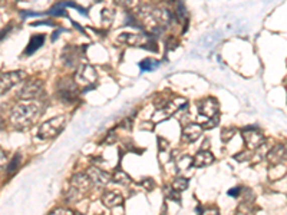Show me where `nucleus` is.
I'll use <instances>...</instances> for the list:
<instances>
[{
	"label": "nucleus",
	"instance_id": "1",
	"mask_svg": "<svg viewBox=\"0 0 287 215\" xmlns=\"http://www.w3.org/2000/svg\"><path fill=\"white\" fill-rule=\"evenodd\" d=\"M40 114H42L40 108L36 103L23 102V103H18L12 109L10 121H12L13 127L18 128L20 131H25V129H29L36 124Z\"/></svg>",
	"mask_w": 287,
	"mask_h": 215
},
{
	"label": "nucleus",
	"instance_id": "2",
	"mask_svg": "<svg viewBox=\"0 0 287 215\" xmlns=\"http://www.w3.org/2000/svg\"><path fill=\"white\" fill-rule=\"evenodd\" d=\"M188 108V100L181 96H175V98L167 99L158 109L154 112L152 115V122L154 124H159L164 122L165 119H169L171 117H174L179 111H184Z\"/></svg>",
	"mask_w": 287,
	"mask_h": 215
},
{
	"label": "nucleus",
	"instance_id": "3",
	"mask_svg": "<svg viewBox=\"0 0 287 215\" xmlns=\"http://www.w3.org/2000/svg\"><path fill=\"white\" fill-rule=\"evenodd\" d=\"M66 125V118L65 117H56L52 118L49 121L43 122L39 127V131H38V138L39 139H52V138L58 137L62 129Z\"/></svg>",
	"mask_w": 287,
	"mask_h": 215
},
{
	"label": "nucleus",
	"instance_id": "4",
	"mask_svg": "<svg viewBox=\"0 0 287 215\" xmlns=\"http://www.w3.org/2000/svg\"><path fill=\"white\" fill-rule=\"evenodd\" d=\"M119 43L129 45L134 48H144V49L157 50V45L152 38H149L148 35H132V33H122L118 36Z\"/></svg>",
	"mask_w": 287,
	"mask_h": 215
},
{
	"label": "nucleus",
	"instance_id": "5",
	"mask_svg": "<svg viewBox=\"0 0 287 215\" xmlns=\"http://www.w3.org/2000/svg\"><path fill=\"white\" fill-rule=\"evenodd\" d=\"M78 93H79V89H78V83L75 82V79H60L58 83V96L60 98V100L73 102L78 98Z\"/></svg>",
	"mask_w": 287,
	"mask_h": 215
},
{
	"label": "nucleus",
	"instance_id": "6",
	"mask_svg": "<svg viewBox=\"0 0 287 215\" xmlns=\"http://www.w3.org/2000/svg\"><path fill=\"white\" fill-rule=\"evenodd\" d=\"M43 92H45L43 82L39 79H30L29 82H26L23 85V88L20 89L16 96L19 99H23V100H29V99L40 98L43 95Z\"/></svg>",
	"mask_w": 287,
	"mask_h": 215
},
{
	"label": "nucleus",
	"instance_id": "7",
	"mask_svg": "<svg viewBox=\"0 0 287 215\" xmlns=\"http://www.w3.org/2000/svg\"><path fill=\"white\" fill-rule=\"evenodd\" d=\"M73 79L80 86H88L89 89H92L95 86V82L98 79V75H97L95 68L86 63V65H80L78 70H76V75H75Z\"/></svg>",
	"mask_w": 287,
	"mask_h": 215
},
{
	"label": "nucleus",
	"instance_id": "8",
	"mask_svg": "<svg viewBox=\"0 0 287 215\" xmlns=\"http://www.w3.org/2000/svg\"><path fill=\"white\" fill-rule=\"evenodd\" d=\"M25 78H26V73L23 70H13V72L0 75V95L9 92L10 89L20 83Z\"/></svg>",
	"mask_w": 287,
	"mask_h": 215
},
{
	"label": "nucleus",
	"instance_id": "9",
	"mask_svg": "<svg viewBox=\"0 0 287 215\" xmlns=\"http://www.w3.org/2000/svg\"><path fill=\"white\" fill-rule=\"evenodd\" d=\"M241 137H243L246 145H247V148H250V149H256V148L263 147V145H264V141H266L264 135H263L256 127L244 128V129L241 131Z\"/></svg>",
	"mask_w": 287,
	"mask_h": 215
},
{
	"label": "nucleus",
	"instance_id": "10",
	"mask_svg": "<svg viewBox=\"0 0 287 215\" xmlns=\"http://www.w3.org/2000/svg\"><path fill=\"white\" fill-rule=\"evenodd\" d=\"M197 106H198V114H200V117H204V118H207V119L218 117V109H220V105H218V100L216 98L201 99V100H198Z\"/></svg>",
	"mask_w": 287,
	"mask_h": 215
},
{
	"label": "nucleus",
	"instance_id": "11",
	"mask_svg": "<svg viewBox=\"0 0 287 215\" xmlns=\"http://www.w3.org/2000/svg\"><path fill=\"white\" fill-rule=\"evenodd\" d=\"M86 174L89 176L90 182L95 184V185L105 186L108 185L109 181H111L109 174H107L105 171H102V169L98 168V166H92V168H89V169L86 171Z\"/></svg>",
	"mask_w": 287,
	"mask_h": 215
},
{
	"label": "nucleus",
	"instance_id": "12",
	"mask_svg": "<svg viewBox=\"0 0 287 215\" xmlns=\"http://www.w3.org/2000/svg\"><path fill=\"white\" fill-rule=\"evenodd\" d=\"M203 134V127L198 125V124H188L187 127L182 129V141L191 144V142H196L198 138L201 137Z\"/></svg>",
	"mask_w": 287,
	"mask_h": 215
},
{
	"label": "nucleus",
	"instance_id": "13",
	"mask_svg": "<svg viewBox=\"0 0 287 215\" xmlns=\"http://www.w3.org/2000/svg\"><path fill=\"white\" fill-rule=\"evenodd\" d=\"M268 162L271 165H280L281 162H286V147L283 144H278L268 152Z\"/></svg>",
	"mask_w": 287,
	"mask_h": 215
},
{
	"label": "nucleus",
	"instance_id": "14",
	"mask_svg": "<svg viewBox=\"0 0 287 215\" xmlns=\"http://www.w3.org/2000/svg\"><path fill=\"white\" fill-rule=\"evenodd\" d=\"M102 202L104 205L109 208V209H114L117 206L122 205L124 202V196L121 195L117 191H107L104 195H102Z\"/></svg>",
	"mask_w": 287,
	"mask_h": 215
},
{
	"label": "nucleus",
	"instance_id": "15",
	"mask_svg": "<svg viewBox=\"0 0 287 215\" xmlns=\"http://www.w3.org/2000/svg\"><path fill=\"white\" fill-rule=\"evenodd\" d=\"M70 184H72V186H73V188H76L78 191H80V192H85V191H86V189H89L90 185H92L89 176H88V174H86V172H80V174H76V175L70 179Z\"/></svg>",
	"mask_w": 287,
	"mask_h": 215
},
{
	"label": "nucleus",
	"instance_id": "16",
	"mask_svg": "<svg viewBox=\"0 0 287 215\" xmlns=\"http://www.w3.org/2000/svg\"><path fill=\"white\" fill-rule=\"evenodd\" d=\"M213 162H214V155L210 151H200L197 155L193 158V165L196 168L210 166Z\"/></svg>",
	"mask_w": 287,
	"mask_h": 215
},
{
	"label": "nucleus",
	"instance_id": "17",
	"mask_svg": "<svg viewBox=\"0 0 287 215\" xmlns=\"http://www.w3.org/2000/svg\"><path fill=\"white\" fill-rule=\"evenodd\" d=\"M43 43H45V35H35V36H32L28 48L25 49V55H26V56L33 55L36 50L40 49V48L43 46Z\"/></svg>",
	"mask_w": 287,
	"mask_h": 215
},
{
	"label": "nucleus",
	"instance_id": "18",
	"mask_svg": "<svg viewBox=\"0 0 287 215\" xmlns=\"http://www.w3.org/2000/svg\"><path fill=\"white\" fill-rule=\"evenodd\" d=\"M73 49L75 48H72V46H68L66 49L63 50V55H62V59H63V62H65V65L66 66H75V63L78 62V56L76 55H72L73 53Z\"/></svg>",
	"mask_w": 287,
	"mask_h": 215
},
{
	"label": "nucleus",
	"instance_id": "19",
	"mask_svg": "<svg viewBox=\"0 0 287 215\" xmlns=\"http://www.w3.org/2000/svg\"><path fill=\"white\" fill-rule=\"evenodd\" d=\"M115 184H118V185H129L131 184V178L127 172H124V171H117L114 176L111 178Z\"/></svg>",
	"mask_w": 287,
	"mask_h": 215
},
{
	"label": "nucleus",
	"instance_id": "20",
	"mask_svg": "<svg viewBox=\"0 0 287 215\" xmlns=\"http://www.w3.org/2000/svg\"><path fill=\"white\" fill-rule=\"evenodd\" d=\"M139 68H141V70H144V72H152V70L159 68V62L155 60V59H144L139 63Z\"/></svg>",
	"mask_w": 287,
	"mask_h": 215
},
{
	"label": "nucleus",
	"instance_id": "21",
	"mask_svg": "<svg viewBox=\"0 0 287 215\" xmlns=\"http://www.w3.org/2000/svg\"><path fill=\"white\" fill-rule=\"evenodd\" d=\"M172 188L178 192H182L188 188V179L184 178V176H177L172 182Z\"/></svg>",
	"mask_w": 287,
	"mask_h": 215
},
{
	"label": "nucleus",
	"instance_id": "22",
	"mask_svg": "<svg viewBox=\"0 0 287 215\" xmlns=\"http://www.w3.org/2000/svg\"><path fill=\"white\" fill-rule=\"evenodd\" d=\"M114 10L112 9H104L102 10V22H104V26L109 28L114 22Z\"/></svg>",
	"mask_w": 287,
	"mask_h": 215
},
{
	"label": "nucleus",
	"instance_id": "23",
	"mask_svg": "<svg viewBox=\"0 0 287 215\" xmlns=\"http://www.w3.org/2000/svg\"><path fill=\"white\" fill-rule=\"evenodd\" d=\"M20 162H22V155H20V154H16L15 157L12 158V161H10L9 165H8V172H9V174H13V172L19 168Z\"/></svg>",
	"mask_w": 287,
	"mask_h": 215
},
{
	"label": "nucleus",
	"instance_id": "24",
	"mask_svg": "<svg viewBox=\"0 0 287 215\" xmlns=\"http://www.w3.org/2000/svg\"><path fill=\"white\" fill-rule=\"evenodd\" d=\"M117 5H121L125 9H137L139 6V0H115Z\"/></svg>",
	"mask_w": 287,
	"mask_h": 215
},
{
	"label": "nucleus",
	"instance_id": "25",
	"mask_svg": "<svg viewBox=\"0 0 287 215\" xmlns=\"http://www.w3.org/2000/svg\"><path fill=\"white\" fill-rule=\"evenodd\" d=\"M191 165H193V158L187 157V155L181 157L178 161H177V168H179L181 171L187 169V168H189Z\"/></svg>",
	"mask_w": 287,
	"mask_h": 215
},
{
	"label": "nucleus",
	"instance_id": "26",
	"mask_svg": "<svg viewBox=\"0 0 287 215\" xmlns=\"http://www.w3.org/2000/svg\"><path fill=\"white\" fill-rule=\"evenodd\" d=\"M234 135H236V129L234 128H226V129L221 131V139L224 142H228Z\"/></svg>",
	"mask_w": 287,
	"mask_h": 215
},
{
	"label": "nucleus",
	"instance_id": "27",
	"mask_svg": "<svg viewBox=\"0 0 287 215\" xmlns=\"http://www.w3.org/2000/svg\"><path fill=\"white\" fill-rule=\"evenodd\" d=\"M141 184H142V186H144V188H145L147 191H151V189H152V188L155 186V184H154V181H152L151 178H145V179H144V181H142Z\"/></svg>",
	"mask_w": 287,
	"mask_h": 215
},
{
	"label": "nucleus",
	"instance_id": "28",
	"mask_svg": "<svg viewBox=\"0 0 287 215\" xmlns=\"http://www.w3.org/2000/svg\"><path fill=\"white\" fill-rule=\"evenodd\" d=\"M50 214H73V211L69 208H56V209L50 211Z\"/></svg>",
	"mask_w": 287,
	"mask_h": 215
},
{
	"label": "nucleus",
	"instance_id": "29",
	"mask_svg": "<svg viewBox=\"0 0 287 215\" xmlns=\"http://www.w3.org/2000/svg\"><path fill=\"white\" fill-rule=\"evenodd\" d=\"M158 142H159V149L161 151H167L168 149V141H165L164 138H158Z\"/></svg>",
	"mask_w": 287,
	"mask_h": 215
},
{
	"label": "nucleus",
	"instance_id": "30",
	"mask_svg": "<svg viewBox=\"0 0 287 215\" xmlns=\"http://www.w3.org/2000/svg\"><path fill=\"white\" fill-rule=\"evenodd\" d=\"M10 29H12V25H9L8 28H5V29L0 32V42L5 39V36H8V35H9Z\"/></svg>",
	"mask_w": 287,
	"mask_h": 215
},
{
	"label": "nucleus",
	"instance_id": "31",
	"mask_svg": "<svg viewBox=\"0 0 287 215\" xmlns=\"http://www.w3.org/2000/svg\"><path fill=\"white\" fill-rule=\"evenodd\" d=\"M5 162H6V152L0 148V166L5 165Z\"/></svg>",
	"mask_w": 287,
	"mask_h": 215
},
{
	"label": "nucleus",
	"instance_id": "32",
	"mask_svg": "<svg viewBox=\"0 0 287 215\" xmlns=\"http://www.w3.org/2000/svg\"><path fill=\"white\" fill-rule=\"evenodd\" d=\"M240 194V188H233V189H230L228 191V195L231 196H237Z\"/></svg>",
	"mask_w": 287,
	"mask_h": 215
},
{
	"label": "nucleus",
	"instance_id": "33",
	"mask_svg": "<svg viewBox=\"0 0 287 215\" xmlns=\"http://www.w3.org/2000/svg\"><path fill=\"white\" fill-rule=\"evenodd\" d=\"M0 128H3V122H2V119H0Z\"/></svg>",
	"mask_w": 287,
	"mask_h": 215
},
{
	"label": "nucleus",
	"instance_id": "34",
	"mask_svg": "<svg viewBox=\"0 0 287 215\" xmlns=\"http://www.w3.org/2000/svg\"><path fill=\"white\" fill-rule=\"evenodd\" d=\"M2 3H3V2H2V0H0V6H2Z\"/></svg>",
	"mask_w": 287,
	"mask_h": 215
}]
</instances>
